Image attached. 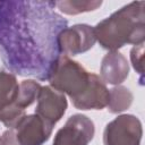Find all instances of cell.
<instances>
[{"label": "cell", "mask_w": 145, "mask_h": 145, "mask_svg": "<svg viewBox=\"0 0 145 145\" xmlns=\"http://www.w3.org/2000/svg\"><path fill=\"white\" fill-rule=\"evenodd\" d=\"M51 1L0 2V54L8 69L48 79L61 54L58 36L67 27Z\"/></svg>", "instance_id": "6da1fadb"}, {"label": "cell", "mask_w": 145, "mask_h": 145, "mask_svg": "<svg viewBox=\"0 0 145 145\" xmlns=\"http://www.w3.org/2000/svg\"><path fill=\"white\" fill-rule=\"evenodd\" d=\"M144 1L130 2L95 27V37L100 45L110 51H117L126 44L144 43L145 14Z\"/></svg>", "instance_id": "7a4b0ae2"}, {"label": "cell", "mask_w": 145, "mask_h": 145, "mask_svg": "<svg viewBox=\"0 0 145 145\" xmlns=\"http://www.w3.org/2000/svg\"><path fill=\"white\" fill-rule=\"evenodd\" d=\"M91 72L79 62L66 54H60L48 78L50 86L62 94H67L71 101L79 96L87 87Z\"/></svg>", "instance_id": "3957f363"}, {"label": "cell", "mask_w": 145, "mask_h": 145, "mask_svg": "<svg viewBox=\"0 0 145 145\" xmlns=\"http://www.w3.org/2000/svg\"><path fill=\"white\" fill-rule=\"evenodd\" d=\"M143 135L139 119L133 114H121L110 121L103 133L104 145H140Z\"/></svg>", "instance_id": "277c9868"}, {"label": "cell", "mask_w": 145, "mask_h": 145, "mask_svg": "<svg viewBox=\"0 0 145 145\" xmlns=\"http://www.w3.org/2000/svg\"><path fill=\"white\" fill-rule=\"evenodd\" d=\"M19 85L11 72L0 71V121L12 129L15 125L25 116L16 101Z\"/></svg>", "instance_id": "5b68a950"}, {"label": "cell", "mask_w": 145, "mask_h": 145, "mask_svg": "<svg viewBox=\"0 0 145 145\" xmlns=\"http://www.w3.org/2000/svg\"><path fill=\"white\" fill-rule=\"evenodd\" d=\"M95 133L93 121L80 113L68 118L65 126L60 128L52 145H88Z\"/></svg>", "instance_id": "8992f818"}, {"label": "cell", "mask_w": 145, "mask_h": 145, "mask_svg": "<svg viewBox=\"0 0 145 145\" xmlns=\"http://www.w3.org/2000/svg\"><path fill=\"white\" fill-rule=\"evenodd\" d=\"M96 42L94 27L77 24L62 29L58 36L59 51L62 54L76 56L88 51Z\"/></svg>", "instance_id": "52a82bcc"}, {"label": "cell", "mask_w": 145, "mask_h": 145, "mask_svg": "<svg viewBox=\"0 0 145 145\" xmlns=\"http://www.w3.org/2000/svg\"><path fill=\"white\" fill-rule=\"evenodd\" d=\"M53 125L37 114L24 116L12 128L19 145H43L51 136Z\"/></svg>", "instance_id": "ba28073f"}, {"label": "cell", "mask_w": 145, "mask_h": 145, "mask_svg": "<svg viewBox=\"0 0 145 145\" xmlns=\"http://www.w3.org/2000/svg\"><path fill=\"white\" fill-rule=\"evenodd\" d=\"M35 114L51 125H56L65 114L67 100L65 94L58 92L51 86H43L37 96Z\"/></svg>", "instance_id": "9c48e42d"}, {"label": "cell", "mask_w": 145, "mask_h": 145, "mask_svg": "<svg viewBox=\"0 0 145 145\" xmlns=\"http://www.w3.org/2000/svg\"><path fill=\"white\" fill-rule=\"evenodd\" d=\"M71 102L80 110H101L108 105L109 89L97 75L91 74L86 89Z\"/></svg>", "instance_id": "30bf717a"}, {"label": "cell", "mask_w": 145, "mask_h": 145, "mask_svg": "<svg viewBox=\"0 0 145 145\" xmlns=\"http://www.w3.org/2000/svg\"><path fill=\"white\" fill-rule=\"evenodd\" d=\"M129 74V65L127 59L118 51L108 52L101 62L100 75L104 83L112 85L121 84Z\"/></svg>", "instance_id": "8fae6325"}, {"label": "cell", "mask_w": 145, "mask_h": 145, "mask_svg": "<svg viewBox=\"0 0 145 145\" xmlns=\"http://www.w3.org/2000/svg\"><path fill=\"white\" fill-rule=\"evenodd\" d=\"M133 102L131 92L125 86H116L109 91L108 110L112 113H118L127 110Z\"/></svg>", "instance_id": "7c38bea8"}, {"label": "cell", "mask_w": 145, "mask_h": 145, "mask_svg": "<svg viewBox=\"0 0 145 145\" xmlns=\"http://www.w3.org/2000/svg\"><path fill=\"white\" fill-rule=\"evenodd\" d=\"M42 86L36 80H23L19 84L18 88V95H17V105L25 110V108L29 106L39 96V93L41 91Z\"/></svg>", "instance_id": "4fadbf2b"}, {"label": "cell", "mask_w": 145, "mask_h": 145, "mask_svg": "<svg viewBox=\"0 0 145 145\" xmlns=\"http://www.w3.org/2000/svg\"><path fill=\"white\" fill-rule=\"evenodd\" d=\"M102 5L101 1H84V0H70V1H56L54 6L67 15H77L85 11L97 9Z\"/></svg>", "instance_id": "5bb4252c"}, {"label": "cell", "mask_w": 145, "mask_h": 145, "mask_svg": "<svg viewBox=\"0 0 145 145\" xmlns=\"http://www.w3.org/2000/svg\"><path fill=\"white\" fill-rule=\"evenodd\" d=\"M143 53H144V43L135 45L130 51V59L135 70L143 75Z\"/></svg>", "instance_id": "9a60e30c"}, {"label": "cell", "mask_w": 145, "mask_h": 145, "mask_svg": "<svg viewBox=\"0 0 145 145\" xmlns=\"http://www.w3.org/2000/svg\"><path fill=\"white\" fill-rule=\"evenodd\" d=\"M0 145H19L12 129L6 130L2 134V136L0 138Z\"/></svg>", "instance_id": "2e32d148"}, {"label": "cell", "mask_w": 145, "mask_h": 145, "mask_svg": "<svg viewBox=\"0 0 145 145\" xmlns=\"http://www.w3.org/2000/svg\"><path fill=\"white\" fill-rule=\"evenodd\" d=\"M0 138H1V137H0Z\"/></svg>", "instance_id": "e0dca14e"}]
</instances>
